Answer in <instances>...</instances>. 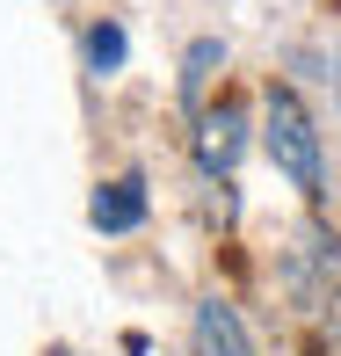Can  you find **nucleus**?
<instances>
[{"label":"nucleus","mask_w":341,"mask_h":356,"mask_svg":"<svg viewBox=\"0 0 341 356\" xmlns=\"http://www.w3.org/2000/svg\"><path fill=\"white\" fill-rule=\"evenodd\" d=\"M189 349L197 356H262L247 334V320H240V305L225 298V291H203L197 313H189Z\"/></svg>","instance_id":"7ed1b4c3"},{"label":"nucleus","mask_w":341,"mask_h":356,"mask_svg":"<svg viewBox=\"0 0 341 356\" xmlns=\"http://www.w3.org/2000/svg\"><path fill=\"white\" fill-rule=\"evenodd\" d=\"M240 153H247V102H203V117H197V138H189V160H197V175L210 189H233V168H240Z\"/></svg>","instance_id":"f03ea898"},{"label":"nucleus","mask_w":341,"mask_h":356,"mask_svg":"<svg viewBox=\"0 0 341 356\" xmlns=\"http://www.w3.org/2000/svg\"><path fill=\"white\" fill-rule=\"evenodd\" d=\"M262 145H269L276 175H283V182L298 189L305 204L327 197V153H319V124H313V109H305L290 88H269V95H262Z\"/></svg>","instance_id":"f257e3e1"},{"label":"nucleus","mask_w":341,"mask_h":356,"mask_svg":"<svg viewBox=\"0 0 341 356\" xmlns=\"http://www.w3.org/2000/svg\"><path fill=\"white\" fill-rule=\"evenodd\" d=\"M88 218H94V233H138V225H145V182H138V175H109V182H94Z\"/></svg>","instance_id":"20e7f679"},{"label":"nucleus","mask_w":341,"mask_h":356,"mask_svg":"<svg viewBox=\"0 0 341 356\" xmlns=\"http://www.w3.org/2000/svg\"><path fill=\"white\" fill-rule=\"evenodd\" d=\"M124 51H131V44H124V29H117V22H94V29H88V66L102 73V80H109V73H124Z\"/></svg>","instance_id":"423d86ee"},{"label":"nucleus","mask_w":341,"mask_h":356,"mask_svg":"<svg viewBox=\"0 0 341 356\" xmlns=\"http://www.w3.org/2000/svg\"><path fill=\"white\" fill-rule=\"evenodd\" d=\"M218 66H225V44L218 37L189 44V58H182V109H189V117H203V95H210V80H218Z\"/></svg>","instance_id":"39448f33"}]
</instances>
